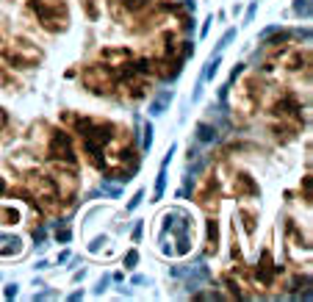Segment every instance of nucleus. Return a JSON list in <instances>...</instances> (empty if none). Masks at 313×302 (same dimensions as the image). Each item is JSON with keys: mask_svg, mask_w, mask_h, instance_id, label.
Instances as JSON below:
<instances>
[{"mask_svg": "<svg viewBox=\"0 0 313 302\" xmlns=\"http://www.w3.org/2000/svg\"><path fill=\"white\" fill-rule=\"evenodd\" d=\"M194 236L197 225L189 211L172 208L164 211L158 216V228H155V244L161 247V252L169 258H183L194 250Z\"/></svg>", "mask_w": 313, "mask_h": 302, "instance_id": "obj_1", "label": "nucleus"}, {"mask_svg": "<svg viewBox=\"0 0 313 302\" xmlns=\"http://www.w3.org/2000/svg\"><path fill=\"white\" fill-rule=\"evenodd\" d=\"M42 158L50 164L53 169H78V150H75V139L70 130L64 128H47L45 144H42Z\"/></svg>", "mask_w": 313, "mask_h": 302, "instance_id": "obj_2", "label": "nucleus"}, {"mask_svg": "<svg viewBox=\"0 0 313 302\" xmlns=\"http://www.w3.org/2000/svg\"><path fill=\"white\" fill-rule=\"evenodd\" d=\"M36 25L47 33H64L70 28V6L67 0H28Z\"/></svg>", "mask_w": 313, "mask_h": 302, "instance_id": "obj_3", "label": "nucleus"}, {"mask_svg": "<svg viewBox=\"0 0 313 302\" xmlns=\"http://www.w3.org/2000/svg\"><path fill=\"white\" fill-rule=\"evenodd\" d=\"M0 53H3L6 64L11 70H33V67L42 61V50L36 42L25 36H14V39H3L0 42Z\"/></svg>", "mask_w": 313, "mask_h": 302, "instance_id": "obj_4", "label": "nucleus"}, {"mask_svg": "<svg viewBox=\"0 0 313 302\" xmlns=\"http://www.w3.org/2000/svg\"><path fill=\"white\" fill-rule=\"evenodd\" d=\"M80 84H84V89L89 94H97V97H114V94H117V70L103 64V61L86 64L84 70H80Z\"/></svg>", "mask_w": 313, "mask_h": 302, "instance_id": "obj_5", "label": "nucleus"}, {"mask_svg": "<svg viewBox=\"0 0 313 302\" xmlns=\"http://www.w3.org/2000/svg\"><path fill=\"white\" fill-rule=\"evenodd\" d=\"M285 258L294 266H302V260H310V236L302 233V228L297 225V219H285V244H283Z\"/></svg>", "mask_w": 313, "mask_h": 302, "instance_id": "obj_6", "label": "nucleus"}, {"mask_svg": "<svg viewBox=\"0 0 313 302\" xmlns=\"http://www.w3.org/2000/svg\"><path fill=\"white\" fill-rule=\"evenodd\" d=\"M261 75H247V78L241 80L239 92H236V103H239V108L244 114H255L258 108L263 106V100H266V89H263Z\"/></svg>", "mask_w": 313, "mask_h": 302, "instance_id": "obj_7", "label": "nucleus"}, {"mask_svg": "<svg viewBox=\"0 0 313 302\" xmlns=\"http://www.w3.org/2000/svg\"><path fill=\"white\" fill-rule=\"evenodd\" d=\"M236 219H239V230L247 247H255L258 230H261V208L249 200H241V205L236 208Z\"/></svg>", "mask_w": 313, "mask_h": 302, "instance_id": "obj_8", "label": "nucleus"}, {"mask_svg": "<svg viewBox=\"0 0 313 302\" xmlns=\"http://www.w3.org/2000/svg\"><path fill=\"white\" fill-rule=\"evenodd\" d=\"M150 9H153V0H108V11L117 23L141 19Z\"/></svg>", "mask_w": 313, "mask_h": 302, "instance_id": "obj_9", "label": "nucleus"}, {"mask_svg": "<svg viewBox=\"0 0 313 302\" xmlns=\"http://www.w3.org/2000/svg\"><path fill=\"white\" fill-rule=\"evenodd\" d=\"M227 194L239 197V200H255V197L261 194V186H258V180L249 172L236 169V172L227 177Z\"/></svg>", "mask_w": 313, "mask_h": 302, "instance_id": "obj_10", "label": "nucleus"}, {"mask_svg": "<svg viewBox=\"0 0 313 302\" xmlns=\"http://www.w3.org/2000/svg\"><path fill=\"white\" fill-rule=\"evenodd\" d=\"M283 64V72L288 75H299V78H310V47H294L288 50L285 56L280 58Z\"/></svg>", "mask_w": 313, "mask_h": 302, "instance_id": "obj_11", "label": "nucleus"}, {"mask_svg": "<svg viewBox=\"0 0 313 302\" xmlns=\"http://www.w3.org/2000/svg\"><path fill=\"white\" fill-rule=\"evenodd\" d=\"M219 180H205V186L197 189V203L202 205V208L208 211V214H216L219 211Z\"/></svg>", "mask_w": 313, "mask_h": 302, "instance_id": "obj_12", "label": "nucleus"}, {"mask_svg": "<svg viewBox=\"0 0 313 302\" xmlns=\"http://www.w3.org/2000/svg\"><path fill=\"white\" fill-rule=\"evenodd\" d=\"M219 247H222L219 219H216V214H208V219H205V255H216Z\"/></svg>", "mask_w": 313, "mask_h": 302, "instance_id": "obj_13", "label": "nucleus"}, {"mask_svg": "<svg viewBox=\"0 0 313 302\" xmlns=\"http://www.w3.org/2000/svg\"><path fill=\"white\" fill-rule=\"evenodd\" d=\"M23 219V211L14 203H0V228H11Z\"/></svg>", "mask_w": 313, "mask_h": 302, "instance_id": "obj_14", "label": "nucleus"}, {"mask_svg": "<svg viewBox=\"0 0 313 302\" xmlns=\"http://www.w3.org/2000/svg\"><path fill=\"white\" fill-rule=\"evenodd\" d=\"M6 247H0V258H19V255H23V250H25V247H23V238H6V241H3Z\"/></svg>", "mask_w": 313, "mask_h": 302, "instance_id": "obj_15", "label": "nucleus"}, {"mask_svg": "<svg viewBox=\"0 0 313 302\" xmlns=\"http://www.w3.org/2000/svg\"><path fill=\"white\" fill-rule=\"evenodd\" d=\"M166 164H169V158L164 161V167H161V172H158V180H155V200H161L164 186H166Z\"/></svg>", "mask_w": 313, "mask_h": 302, "instance_id": "obj_16", "label": "nucleus"}, {"mask_svg": "<svg viewBox=\"0 0 313 302\" xmlns=\"http://www.w3.org/2000/svg\"><path fill=\"white\" fill-rule=\"evenodd\" d=\"M299 197H302L305 205H310V172H305L302 183H299Z\"/></svg>", "mask_w": 313, "mask_h": 302, "instance_id": "obj_17", "label": "nucleus"}, {"mask_svg": "<svg viewBox=\"0 0 313 302\" xmlns=\"http://www.w3.org/2000/svg\"><path fill=\"white\" fill-rule=\"evenodd\" d=\"M136 264H139V252L131 250V252L125 255V269H136Z\"/></svg>", "mask_w": 313, "mask_h": 302, "instance_id": "obj_18", "label": "nucleus"}, {"mask_svg": "<svg viewBox=\"0 0 313 302\" xmlns=\"http://www.w3.org/2000/svg\"><path fill=\"white\" fill-rule=\"evenodd\" d=\"M216 72H219V58H214V61L208 64V70H205V80H214V75H216Z\"/></svg>", "mask_w": 313, "mask_h": 302, "instance_id": "obj_19", "label": "nucleus"}, {"mask_svg": "<svg viewBox=\"0 0 313 302\" xmlns=\"http://www.w3.org/2000/svg\"><path fill=\"white\" fill-rule=\"evenodd\" d=\"M294 9H297V14L310 17V3H308V0H297V6H294Z\"/></svg>", "mask_w": 313, "mask_h": 302, "instance_id": "obj_20", "label": "nucleus"}, {"mask_svg": "<svg viewBox=\"0 0 313 302\" xmlns=\"http://www.w3.org/2000/svg\"><path fill=\"white\" fill-rule=\"evenodd\" d=\"M84 9H86V14H89L92 19H97L100 11H97V6H94V0H84Z\"/></svg>", "mask_w": 313, "mask_h": 302, "instance_id": "obj_21", "label": "nucleus"}, {"mask_svg": "<svg viewBox=\"0 0 313 302\" xmlns=\"http://www.w3.org/2000/svg\"><path fill=\"white\" fill-rule=\"evenodd\" d=\"M70 236H72V233L67 230V228H61V230H56V241H61V244H67V241H70Z\"/></svg>", "mask_w": 313, "mask_h": 302, "instance_id": "obj_22", "label": "nucleus"}, {"mask_svg": "<svg viewBox=\"0 0 313 302\" xmlns=\"http://www.w3.org/2000/svg\"><path fill=\"white\" fill-rule=\"evenodd\" d=\"M141 197H144V191H136V194H133V200H131V203H128V211H133V208H136V205H139V203H141Z\"/></svg>", "mask_w": 313, "mask_h": 302, "instance_id": "obj_23", "label": "nucleus"}, {"mask_svg": "<svg viewBox=\"0 0 313 302\" xmlns=\"http://www.w3.org/2000/svg\"><path fill=\"white\" fill-rule=\"evenodd\" d=\"M233 36H236V31H227V33H224V36H222V42H219V50H224V47H227V42H230Z\"/></svg>", "mask_w": 313, "mask_h": 302, "instance_id": "obj_24", "label": "nucleus"}, {"mask_svg": "<svg viewBox=\"0 0 313 302\" xmlns=\"http://www.w3.org/2000/svg\"><path fill=\"white\" fill-rule=\"evenodd\" d=\"M6 125H9V114H6L3 108H0V133L6 130Z\"/></svg>", "mask_w": 313, "mask_h": 302, "instance_id": "obj_25", "label": "nucleus"}]
</instances>
